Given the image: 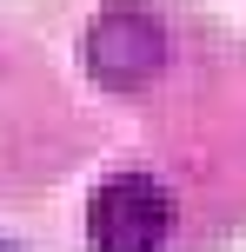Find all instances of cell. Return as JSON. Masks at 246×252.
Masks as SVG:
<instances>
[{
	"instance_id": "cell-1",
	"label": "cell",
	"mask_w": 246,
	"mask_h": 252,
	"mask_svg": "<svg viewBox=\"0 0 246 252\" xmlns=\"http://www.w3.org/2000/svg\"><path fill=\"white\" fill-rule=\"evenodd\" d=\"M167 219H173L167 186L146 173H113L87 206V232L100 252H153L167 239Z\"/></svg>"
},
{
	"instance_id": "cell-2",
	"label": "cell",
	"mask_w": 246,
	"mask_h": 252,
	"mask_svg": "<svg viewBox=\"0 0 246 252\" xmlns=\"http://www.w3.org/2000/svg\"><path fill=\"white\" fill-rule=\"evenodd\" d=\"M167 60V33H160V20L146 7H106L100 20L87 27V66L106 80V87H133V80H146L153 66Z\"/></svg>"
}]
</instances>
